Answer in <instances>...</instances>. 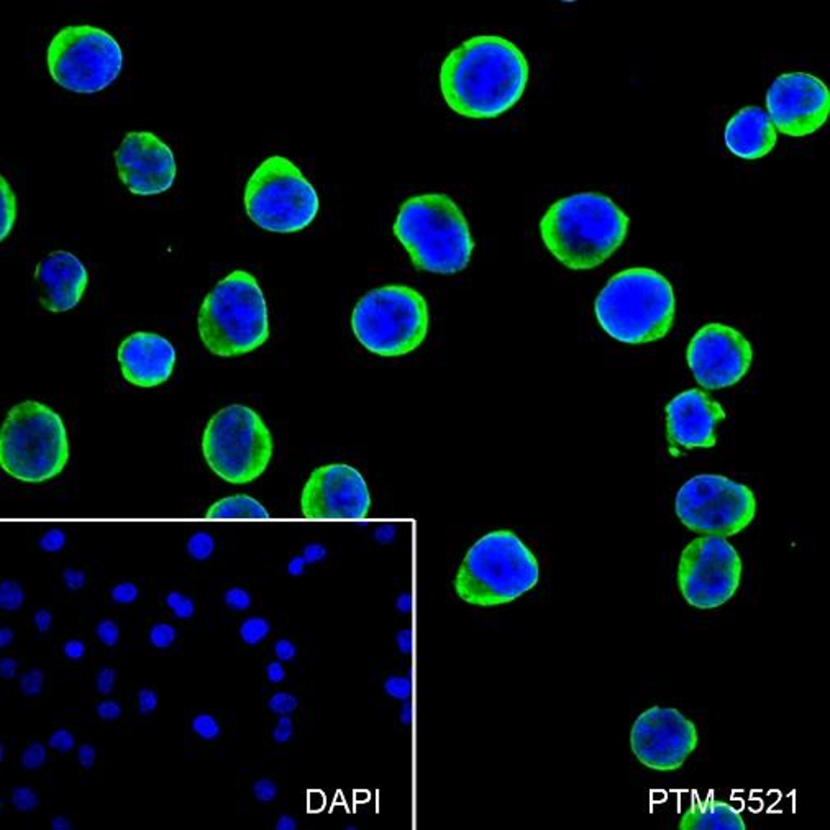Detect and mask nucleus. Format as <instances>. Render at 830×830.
Wrapping results in <instances>:
<instances>
[{"instance_id": "nucleus-1", "label": "nucleus", "mask_w": 830, "mask_h": 830, "mask_svg": "<svg viewBox=\"0 0 830 830\" xmlns=\"http://www.w3.org/2000/svg\"><path fill=\"white\" fill-rule=\"evenodd\" d=\"M529 74V62L512 41L479 35L445 58L440 91L448 107L460 115L496 119L519 102Z\"/></svg>"}, {"instance_id": "nucleus-2", "label": "nucleus", "mask_w": 830, "mask_h": 830, "mask_svg": "<svg viewBox=\"0 0 830 830\" xmlns=\"http://www.w3.org/2000/svg\"><path fill=\"white\" fill-rule=\"evenodd\" d=\"M629 230V217L609 197L579 192L555 202L540 222L543 243L573 271L592 269L610 258Z\"/></svg>"}, {"instance_id": "nucleus-3", "label": "nucleus", "mask_w": 830, "mask_h": 830, "mask_svg": "<svg viewBox=\"0 0 830 830\" xmlns=\"http://www.w3.org/2000/svg\"><path fill=\"white\" fill-rule=\"evenodd\" d=\"M599 325L612 338L643 345L663 338L675 322V290L660 273L630 268L610 277L594 304Z\"/></svg>"}, {"instance_id": "nucleus-4", "label": "nucleus", "mask_w": 830, "mask_h": 830, "mask_svg": "<svg viewBox=\"0 0 830 830\" xmlns=\"http://www.w3.org/2000/svg\"><path fill=\"white\" fill-rule=\"evenodd\" d=\"M394 233L415 268L435 275L463 271L474 248L465 214L446 194L407 199L395 218Z\"/></svg>"}, {"instance_id": "nucleus-5", "label": "nucleus", "mask_w": 830, "mask_h": 830, "mask_svg": "<svg viewBox=\"0 0 830 830\" xmlns=\"http://www.w3.org/2000/svg\"><path fill=\"white\" fill-rule=\"evenodd\" d=\"M540 568L525 543L509 530L486 533L468 550L454 592L471 606L507 604L537 586Z\"/></svg>"}, {"instance_id": "nucleus-6", "label": "nucleus", "mask_w": 830, "mask_h": 830, "mask_svg": "<svg viewBox=\"0 0 830 830\" xmlns=\"http://www.w3.org/2000/svg\"><path fill=\"white\" fill-rule=\"evenodd\" d=\"M199 335L210 353L225 358L266 343L268 304L255 276L238 269L216 284L199 310Z\"/></svg>"}, {"instance_id": "nucleus-7", "label": "nucleus", "mask_w": 830, "mask_h": 830, "mask_svg": "<svg viewBox=\"0 0 830 830\" xmlns=\"http://www.w3.org/2000/svg\"><path fill=\"white\" fill-rule=\"evenodd\" d=\"M69 460V440L60 414L35 400L16 404L0 430V466L10 478L41 484L60 476Z\"/></svg>"}, {"instance_id": "nucleus-8", "label": "nucleus", "mask_w": 830, "mask_h": 830, "mask_svg": "<svg viewBox=\"0 0 830 830\" xmlns=\"http://www.w3.org/2000/svg\"><path fill=\"white\" fill-rule=\"evenodd\" d=\"M428 306L419 290L402 284L365 294L351 315L356 340L368 351L395 358L414 351L428 334Z\"/></svg>"}, {"instance_id": "nucleus-9", "label": "nucleus", "mask_w": 830, "mask_h": 830, "mask_svg": "<svg viewBox=\"0 0 830 830\" xmlns=\"http://www.w3.org/2000/svg\"><path fill=\"white\" fill-rule=\"evenodd\" d=\"M202 453L223 481L243 486L256 481L273 458V437L263 419L245 406H229L209 420Z\"/></svg>"}, {"instance_id": "nucleus-10", "label": "nucleus", "mask_w": 830, "mask_h": 830, "mask_svg": "<svg viewBox=\"0 0 830 830\" xmlns=\"http://www.w3.org/2000/svg\"><path fill=\"white\" fill-rule=\"evenodd\" d=\"M319 196L301 170L284 156H271L248 179L245 210L260 229L294 233L314 222Z\"/></svg>"}, {"instance_id": "nucleus-11", "label": "nucleus", "mask_w": 830, "mask_h": 830, "mask_svg": "<svg viewBox=\"0 0 830 830\" xmlns=\"http://www.w3.org/2000/svg\"><path fill=\"white\" fill-rule=\"evenodd\" d=\"M46 62L61 87L78 94H94L119 78L124 53L111 33L92 25H71L54 35Z\"/></svg>"}, {"instance_id": "nucleus-12", "label": "nucleus", "mask_w": 830, "mask_h": 830, "mask_svg": "<svg viewBox=\"0 0 830 830\" xmlns=\"http://www.w3.org/2000/svg\"><path fill=\"white\" fill-rule=\"evenodd\" d=\"M676 516L696 533L732 537L757 516V499L743 484L717 474H699L678 491Z\"/></svg>"}, {"instance_id": "nucleus-13", "label": "nucleus", "mask_w": 830, "mask_h": 830, "mask_svg": "<svg viewBox=\"0 0 830 830\" xmlns=\"http://www.w3.org/2000/svg\"><path fill=\"white\" fill-rule=\"evenodd\" d=\"M741 578V560L727 538L704 535L682 550L678 586L693 608H720L734 597Z\"/></svg>"}, {"instance_id": "nucleus-14", "label": "nucleus", "mask_w": 830, "mask_h": 830, "mask_svg": "<svg viewBox=\"0 0 830 830\" xmlns=\"http://www.w3.org/2000/svg\"><path fill=\"white\" fill-rule=\"evenodd\" d=\"M698 728L680 711L652 707L638 715L630 732L634 755L656 771H675L698 747Z\"/></svg>"}, {"instance_id": "nucleus-15", "label": "nucleus", "mask_w": 830, "mask_h": 830, "mask_svg": "<svg viewBox=\"0 0 830 830\" xmlns=\"http://www.w3.org/2000/svg\"><path fill=\"white\" fill-rule=\"evenodd\" d=\"M768 117L783 135L803 138L817 132L829 119L827 86L807 73L778 76L766 94Z\"/></svg>"}, {"instance_id": "nucleus-16", "label": "nucleus", "mask_w": 830, "mask_h": 830, "mask_svg": "<svg viewBox=\"0 0 830 830\" xmlns=\"http://www.w3.org/2000/svg\"><path fill=\"white\" fill-rule=\"evenodd\" d=\"M753 349L735 328L707 323L691 340L688 365L696 381L706 389H724L737 384L748 373Z\"/></svg>"}, {"instance_id": "nucleus-17", "label": "nucleus", "mask_w": 830, "mask_h": 830, "mask_svg": "<svg viewBox=\"0 0 830 830\" xmlns=\"http://www.w3.org/2000/svg\"><path fill=\"white\" fill-rule=\"evenodd\" d=\"M371 496L363 474L343 463L312 471L301 496L306 519H366Z\"/></svg>"}, {"instance_id": "nucleus-18", "label": "nucleus", "mask_w": 830, "mask_h": 830, "mask_svg": "<svg viewBox=\"0 0 830 830\" xmlns=\"http://www.w3.org/2000/svg\"><path fill=\"white\" fill-rule=\"evenodd\" d=\"M119 178L137 196H154L171 187L176 159L170 146L150 132H132L115 151Z\"/></svg>"}, {"instance_id": "nucleus-19", "label": "nucleus", "mask_w": 830, "mask_h": 830, "mask_svg": "<svg viewBox=\"0 0 830 830\" xmlns=\"http://www.w3.org/2000/svg\"><path fill=\"white\" fill-rule=\"evenodd\" d=\"M726 419L719 402L698 389L676 395L667 407L668 440L684 448H712L717 425Z\"/></svg>"}, {"instance_id": "nucleus-20", "label": "nucleus", "mask_w": 830, "mask_h": 830, "mask_svg": "<svg viewBox=\"0 0 830 830\" xmlns=\"http://www.w3.org/2000/svg\"><path fill=\"white\" fill-rule=\"evenodd\" d=\"M117 358L122 374L130 384L150 389L171 378L176 349L161 335L138 332L122 341Z\"/></svg>"}, {"instance_id": "nucleus-21", "label": "nucleus", "mask_w": 830, "mask_h": 830, "mask_svg": "<svg viewBox=\"0 0 830 830\" xmlns=\"http://www.w3.org/2000/svg\"><path fill=\"white\" fill-rule=\"evenodd\" d=\"M36 282L43 289L40 304L49 312L74 309L87 288V269L73 253L53 251L38 263Z\"/></svg>"}, {"instance_id": "nucleus-22", "label": "nucleus", "mask_w": 830, "mask_h": 830, "mask_svg": "<svg viewBox=\"0 0 830 830\" xmlns=\"http://www.w3.org/2000/svg\"><path fill=\"white\" fill-rule=\"evenodd\" d=\"M726 145L730 153L743 159H758L776 145V128L760 107L741 108L726 126Z\"/></svg>"}, {"instance_id": "nucleus-23", "label": "nucleus", "mask_w": 830, "mask_h": 830, "mask_svg": "<svg viewBox=\"0 0 830 830\" xmlns=\"http://www.w3.org/2000/svg\"><path fill=\"white\" fill-rule=\"evenodd\" d=\"M680 830H745L743 816L722 800H698L680 820Z\"/></svg>"}, {"instance_id": "nucleus-24", "label": "nucleus", "mask_w": 830, "mask_h": 830, "mask_svg": "<svg viewBox=\"0 0 830 830\" xmlns=\"http://www.w3.org/2000/svg\"><path fill=\"white\" fill-rule=\"evenodd\" d=\"M207 519H269V512L263 504L250 496L238 494L225 497L210 505L205 514Z\"/></svg>"}, {"instance_id": "nucleus-25", "label": "nucleus", "mask_w": 830, "mask_h": 830, "mask_svg": "<svg viewBox=\"0 0 830 830\" xmlns=\"http://www.w3.org/2000/svg\"><path fill=\"white\" fill-rule=\"evenodd\" d=\"M0 197H2V233H0V238L5 240L12 229H14L16 217V200L14 191H12V187L8 185L7 179L3 178V176L2 179H0Z\"/></svg>"}, {"instance_id": "nucleus-26", "label": "nucleus", "mask_w": 830, "mask_h": 830, "mask_svg": "<svg viewBox=\"0 0 830 830\" xmlns=\"http://www.w3.org/2000/svg\"><path fill=\"white\" fill-rule=\"evenodd\" d=\"M269 630H271V625H269L266 619L250 617L240 625V637L246 645L255 647L268 637Z\"/></svg>"}, {"instance_id": "nucleus-27", "label": "nucleus", "mask_w": 830, "mask_h": 830, "mask_svg": "<svg viewBox=\"0 0 830 830\" xmlns=\"http://www.w3.org/2000/svg\"><path fill=\"white\" fill-rule=\"evenodd\" d=\"M185 550H187L191 558L197 560V562H204L216 550V542H214L212 535H209L207 532H197L192 537H189Z\"/></svg>"}, {"instance_id": "nucleus-28", "label": "nucleus", "mask_w": 830, "mask_h": 830, "mask_svg": "<svg viewBox=\"0 0 830 830\" xmlns=\"http://www.w3.org/2000/svg\"><path fill=\"white\" fill-rule=\"evenodd\" d=\"M25 601V594L22 586L16 581H2L0 584V608L8 612H15L22 608Z\"/></svg>"}, {"instance_id": "nucleus-29", "label": "nucleus", "mask_w": 830, "mask_h": 830, "mask_svg": "<svg viewBox=\"0 0 830 830\" xmlns=\"http://www.w3.org/2000/svg\"><path fill=\"white\" fill-rule=\"evenodd\" d=\"M192 732L202 740H216L220 737L222 728L217 719L210 714H199L192 719Z\"/></svg>"}, {"instance_id": "nucleus-30", "label": "nucleus", "mask_w": 830, "mask_h": 830, "mask_svg": "<svg viewBox=\"0 0 830 830\" xmlns=\"http://www.w3.org/2000/svg\"><path fill=\"white\" fill-rule=\"evenodd\" d=\"M166 606L172 610V614H174L176 619H181V621H187V619H192L194 614H196V606H194V601L191 597L184 596V594H181L178 591H172L166 596Z\"/></svg>"}, {"instance_id": "nucleus-31", "label": "nucleus", "mask_w": 830, "mask_h": 830, "mask_svg": "<svg viewBox=\"0 0 830 830\" xmlns=\"http://www.w3.org/2000/svg\"><path fill=\"white\" fill-rule=\"evenodd\" d=\"M176 637H178V632L170 623L158 622L150 630V643L159 650L170 648L176 642Z\"/></svg>"}, {"instance_id": "nucleus-32", "label": "nucleus", "mask_w": 830, "mask_h": 830, "mask_svg": "<svg viewBox=\"0 0 830 830\" xmlns=\"http://www.w3.org/2000/svg\"><path fill=\"white\" fill-rule=\"evenodd\" d=\"M46 760H48V753H46L45 745L40 743V741H32L22 752V757H20V763L27 770L41 768L46 763Z\"/></svg>"}, {"instance_id": "nucleus-33", "label": "nucleus", "mask_w": 830, "mask_h": 830, "mask_svg": "<svg viewBox=\"0 0 830 830\" xmlns=\"http://www.w3.org/2000/svg\"><path fill=\"white\" fill-rule=\"evenodd\" d=\"M10 803L12 806H14L16 811L20 812H30L33 809L38 807V804H40V798H38V794L35 791L32 789V787H15L14 791H12L10 796Z\"/></svg>"}, {"instance_id": "nucleus-34", "label": "nucleus", "mask_w": 830, "mask_h": 830, "mask_svg": "<svg viewBox=\"0 0 830 830\" xmlns=\"http://www.w3.org/2000/svg\"><path fill=\"white\" fill-rule=\"evenodd\" d=\"M45 686V673L41 671V669L33 668L28 669L27 673H23L22 676H20V689H22V693L25 696L28 698H35L40 696L41 691H43Z\"/></svg>"}, {"instance_id": "nucleus-35", "label": "nucleus", "mask_w": 830, "mask_h": 830, "mask_svg": "<svg viewBox=\"0 0 830 830\" xmlns=\"http://www.w3.org/2000/svg\"><path fill=\"white\" fill-rule=\"evenodd\" d=\"M95 635L105 647H115L120 640V627L112 619H104L97 623Z\"/></svg>"}, {"instance_id": "nucleus-36", "label": "nucleus", "mask_w": 830, "mask_h": 830, "mask_svg": "<svg viewBox=\"0 0 830 830\" xmlns=\"http://www.w3.org/2000/svg\"><path fill=\"white\" fill-rule=\"evenodd\" d=\"M299 699L289 693H276L268 701V707L277 715H289L297 709Z\"/></svg>"}, {"instance_id": "nucleus-37", "label": "nucleus", "mask_w": 830, "mask_h": 830, "mask_svg": "<svg viewBox=\"0 0 830 830\" xmlns=\"http://www.w3.org/2000/svg\"><path fill=\"white\" fill-rule=\"evenodd\" d=\"M384 691L387 696L394 698V699H400V701H406L411 696L412 693V684L411 680H407V678L402 676H391L389 680H386L384 682Z\"/></svg>"}, {"instance_id": "nucleus-38", "label": "nucleus", "mask_w": 830, "mask_h": 830, "mask_svg": "<svg viewBox=\"0 0 830 830\" xmlns=\"http://www.w3.org/2000/svg\"><path fill=\"white\" fill-rule=\"evenodd\" d=\"M38 545H40V549L43 551H48V553H56V551H61L62 549H65L66 533L60 529L49 530V532H46L43 537L40 538Z\"/></svg>"}, {"instance_id": "nucleus-39", "label": "nucleus", "mask_w": 830, "mask_h": 830, "mask_svg": "<svg viewBox=\"0 0 830 830\" xmlns=\"http://www.w3.org/2000/svg\"><path fill=\"white\" fill-rule=\"evenodd\" d=\"M223 601H225L227 608L231 610H246L250 609L251 606V596L245 589L240 588L229 589V591L225 592V596H223Z\"/></svg>"}, {"instance_id": "nucleus-40", "label": "nucleus", "mask_w": 830, "mask_h": 830, "mask_svg": "<svg viewBox=\"0 0 830 830\" xmlns=\"http://www.w3.org/2000/svg\"><path fill=\"white\" fill-rule=\"evenodd\" d=\"M74 745H76L74 735L71 734L69 730H66V728L54 730L48 739V747L56 750V752H60V753L71 752V750L74 748Z\"/></svg>"}, {"instance_id": "nucleus-41", "label": "nucleus", "mask_w": 830, "mask_h": 830, "mask_svg": "<svg viewBox=\"0 0 830 830\" xmlns=\"http://www.w3.org/2000/svg\"><path fill=\"white\" fill-rule=\"evenodd\" d=\"M253 796L260 800V803H271L277 796V786L271 779L263 778L253 785Z\"/></svg>"}, {"instance_id": "nucleus-42", "label": "nucleus", "mask_w": 830, "mask_h": 830, "mask_svg": "<svg viewBox=\"0 0 830 830\" xmlns=\"http://www.w3.org/2000/svg\"><path fill=\"white\" fill-rule=\"evenodd\" d=\"M111 596L117 604H132L138 597V588L133 583H120L113 586Z\"/></svg>"}, {"instance_id": "nucleus-43", "label": "nucleus", "mask_w": 830, "mask_h": 830, "mask_svg": "<svg viewBox=\"0 0 830 830\" xmlns=\"http://www.w3.org/2000/svg\"><path fill=\"white\" fill-rule=\"evenodd\" d=\"M292 735H294L292 719H290L289 715H281L279 720H277L275 730H273V739H275L276 743H286V741H289L290 739H292Z\"/></svg>"}, {"instance_id": "nucleus-44", "label": "nucleus", "mask_w": 830, "mask_h": 830, "mask_svg": "<svg viewBox=\"0 0 830 830\" xmlns=\"http://www.w3.org/2000/svg\"><path fill=\"white\" fill-rule=\"evenodd\" d=\"M117 682V671L113 668H104L100 669L99 675H97L95 680V688L99 691L100 694H111L113 691V686H115Z\"/></svg>"}, {"instance_id": "nucleus-45", "label": "nucleus", "mask_w": 830, "mask_h": 830, "mask_svg": "<svg viewBox=\"0 0 830 830\" xmlns=\"http://www.w3.org/2000/svg\"><path fill=\"white\" fill-rule=\"evenodd\" d=\"M156 707H158V694L150 688L140 689V693H138V711H140V714L148 715L156 711Z\"/></svg>"}, {"instance_id": "nucleus-46", "label": "nucleus", "mask_w": 830, "mask_h": 830, "mask_svg": "<svg viewBox=\"0 0 830 830\" xmlns=\"http://www.w3.org/2000/svg\"><path fill=\"white\" fill-rule=\"evenodd\" d=\"M95 712L102 720L112 722V720H117L122 715V707L117 701H102L97 704Z\"/></svg>"}, {"instance_id": "nucleus-47", "label": "nucleus", "mask_w": 830, "mask_h": 830, "mask_svg": "<svg viewBox=\"0 0 830 830\" xmlns=\"http://www.w3.org/2000/svg\"><path fill=\"white\" fill-rule=\"evenodd\" d=\"M62 579H65V584L71 591H79V589H82L84 584H86V575H84V571L73 570V568L65 570V573H62Z\"/></svg>"}, {"instance_id": "nucleus-48", "label": "nucleus", "mask_w": 830, "mask_h": 830, "mask_svg": "<svg viewBox=\"0 0 830 830\" xmlns=\"http://www.w3.org/2000/svg\"><path fill=\"white\" fill-rule=\"evenodd\" d=\"M275 655L277 656V660L279 661H290V660L296 658L297 647L294 645L290 640L281 638L275 643Z\"/></svg>"}, {"instance_id": "nucleus-49", "label": "nucleus", "mask_w": 830, "mask_h": 830, "mask_svg": "<svg viewBox=\"0 0 830 830\" xmlns=\"http://www.w3.org/2000/svg\"><path fill=\"white\" fill-rule=\"evenodd\" d=\"M95 758H97V752L92 745L84 743L78 748V761L84 770H91L95 763Z\"/></svg>"}, {"instance_id": "nucleus-50", "label": "nucleus", "mask_w": 830, "mask_h": 830, "mask_svg": "<svg viewBox=\"0 0 830 830\" xmlns=\"http://www.w3.org/2000/svg\"><path fill=\"white\" fill-rule=\"evenodd\" d=\"M62 653H65L67 660H81L84 658V655H86V645H84L81 640H67L65 647H62Z\"/></svg>"}, {"instance_id": "nucleus-51", "label": "nucleus", "mask_w": 830, "mask_h": 830, "mask_svg": "<svg viewBox=\"0 0 830 830\" xmlns=\"http://www.w3.org/2000/svg\"><path fill=\"white\" fill-rule=\"evenodd\" d=\"M33 622H35V627L38 632H41V634H45V632H48L51 629V623H53V615L49 610L46 609H40L35 612V617H33Z\"/></svg>"}, {"instance_id": "nucleus-52", "label": "nucleus", "mask_w": 830, "mask_h": 830, "mask_svg": "<svg viewBox=\"0 0 830 830\" xmlns=\"http://www.w3.org/2000/svg\"><path fill=\"white\" fill-rule=\"evenodd\" d=\"M16 671H19V661L15 658L7 656V658L0 660V676H2L3 680H12V678H15Z\"/></svg>"}, {"instance_id": "nucleus-53", "label": "nucleus", "mask_w": 830, "mask_h": 830, "mask_svg": "<svg viewBox=\"0 0 830 830\" xmlns=\"http://www.w3.org/2000/svg\"><path fill=\"white\" fill-rule=\"evenodd\" d=\"M266 676H268V680L271 681V682H275V684H277V682H281V681H284L286 669L281 665V661H271V663L268 665V667H266Z\"/></svg>"}, {"instance_id": "nucleus-54", "label": "nucleus", "mask_w": 830, "mask_h": 830, "mask_svg": "<svg viewBox=\"0 0 830 830\" xmlns=\"http://www.w3.org/2000/svg\"><path fill=\"white\" fill-rule=\"evenodd\" d=\"M325 549H323L322 545H317V543H314V545H309L304 551V560L307 563H315L319 562V560H322L323 556H325Z\"/></svg>"}, {"instance_id": "nucleus-55", "label": "nucleus", "mask_w": 830, "mask_h": 830, "mask_svg": "<svg viewBox=\"0 0 830 830\" xmlns=\"http://www.w3.org/2000/svg\"><path fill=\"white\" fill-rule=\"evenodd\" d=\"M397 647L399 650L402 653H411L412 650V632L411 630H402L397 634Z\"/></svg>"}, {"instance_id": "nucleus-56", "label": "nucleus", "mask_w": 830, "mask_h": 830, "mask_svg": "<svg viewBox=\"0 0 830 830\" xmlns=\"http://www.w3.org/2000/svg\"><path fill=\"white\" fill-rule=\"evenodd\" d=\"M277 830H296L297 820L292 816H281L276 822Z\"/></svg>"}, {"instance_id": "nucleus-57", "label": "nucleus", "mask_w": 830, "mask_h": 830, "mask_svg": "<svg viewBox=\"0 0 830 830\" xmlns=\"http://www.w3.org/2000/svg\"><path fill=\"white\" fill-rule=\"evenodd\" d=\"M51 829L53 830H71L73 829V825H71L69 819L65 816H56L51 819Z\"/></svg>"}, {"instance_id": "nucleus-58", "label": "nucleus", "mask_w": 830, "mask_h": 830, "mask_svg": "<svg viewBox=\"0 0 830 830\" xmlns=\"http://www.w3.org/2000/svg\"><path fill=\"white\" fill-rule=\"evenodd\" d=\"M14 638H15L14 630L8 629V627H2V629H0V647L7 648L12 642H14Z\"/></svg>"}, {"instance_id": "nucleus-59", "label": "nucleus", "mask_w": 830, "mask_h": 830, "mask_svg": "<svg viewBox=\"0 0 830 830\" xmlns=\"http://www.w3.org/2000/svg\"><path fill=\"white\" fill-rule=\"evenodd\" d=\"M306 563L307 562H306L304 558H294L292 562L289 563V573H290V575H294V576L301 575V573L304 571V564Z\"/></svg>"}, {"instance_id": "nucleus-60", "label": "nucleus", "mask_w": 830, "mask_h": 830, "mask_svg": "<svg viewBox=\"0 0 830 830\" xmlns=\"http://www.w3.org/2000/svg\"><path fill=\"white\" fill-rule=\"evenodd\" d=\"M323 806V796L320 793H312L309 794V807L312 811H319L320 807Z\"/></svg>"}, {"instance_id": "nucleus-61", "label": "nucleus", "mask_w": 830, "mask_h": 830, "mask_svg": "<svg viewBox=\"0 0 830 830\" xmlns=\"http://www.w3.org/2000/svg\"><path fill=\"white\" fill-rule=\"evenodd\" d=\"M400 720H402L404 724H411L412 720V707L406 704L402 707V711H400Z\"/></svg>"}, {"instance_id": "nucleus-62", "label": "nucleus", "mask_w": 830, "mask_h": 830, "mask_svg": "<svg viewBox=\"0 0 830 830\" xmlns=\"http://www.w3.org/2000/svg\"><path fill=\"white\" fill-rule=\"evenodd\" d=\"M0 760H2V761L5 760V747H3V745H2V747H0Z\"/></svg>"}]
</instances>
